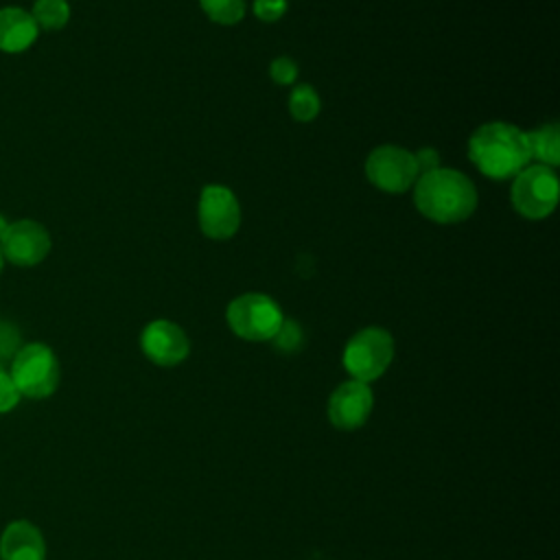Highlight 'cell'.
<instances>
[{"instance_id":"277c9868","label":"cell","mask_w":560,"mask_h":560,"mask_svg":"<svg viewBox=\"0 0 560 560\" xmlns=\"http://www.w3.org/2000/svg\"><path fill=\"white\" fill-rule=\"evenodd\" d=\"M20 396L48 398L59 385V361L46 343H26L18 350L9 370Z\"/></svg>"},{"instance_id":"6da1fadb","label":"cell","mask_w":560,"mask_h":560,"mask_svg":"<svg viewBox=\"0 0 560 560\" xmlns=\"http://www.w3.org/2000/svg\"><path fill=\"white\" fill-rule=\"evenodd\" d=\"M413 203L435 223H459L475 212L477 188L464 173L440 166L416 179Z\"/></svg>"},{"instance_id":"7402d4cb","label":"cell","mask_w":560,"mask_h":560,"mask_svg":"<svg viewBox=\"0 0 560 560\" xmlns=\"http://www.w3.org/2000/svg\"><path fill=\"white\" fill-rule=\"evenodd\" d=\"M254 13L262 22H276L287 13V0H254Z\"/></svg>"},{"instance_id":"5bb4252c","label":"cell","mask_w":560,"mask_h":560,"mask_svg":"<svg viewBox=\"0 0 560 560\" xmlns=\"http://www.w3.org/2000/svg\"><path fill=\"white\" fill-rule=\"evenodd\" d=\"M529 158L538 160L542 166H558L560 162V127L558 125H542L527 133Z\"/></svg>"},{"instance_id":"ffe728a7","label":"cell","mask_w":560,"mask_h":560,"mask_svg":"<svg viewBox=\"0 0 560 560\" xmlns=\"http://www.w3.org/2000/svg\"><path fill=\"white\" fill-rule=\"evenodd\" d=\"M298 63L291 59V57H287V55H282V57H276L273 61H271V66H269V74H271V79H273V83H278V85H289V83H293L295 79H298Z\"/></svg>"},{"instance_id":"d6986e66","label":"cell","mask_w":560,"mask_h":560,"mask_svg":"<svg viewBox=\"0 0 560 560\" xmlns=\"http://www.w3.org/2000/svg\"><path fill=\"white\" fill-rule=\"evenodd\" d=\"M20 348H22V337L18 326L7 319H0V368H4V363H11Z\"/></svg>"},{"instance_id":"2e32d148","label":"cell","mask_w":560,"mask_h":560,"mask_svg":"<svg viewBox=\"0 0 560 560\" xmlns=\"http://www.w3.org/2000/svg\"><path fill=\"white\" fill-rule=\"evenodd\" d=\"M319 107H322L319 94L311 85L302 83V85L293 88V92L289 96V112L295 120H300V122L313 120L319 114Z\"/></svg>"},{"instance_id":"52a82bcc","label":"cell","mask_w":560,"mask_h":560,"mask_svg":"<svg viewBox=\"0 0 560 560\" xmlns=\"http://www.w3.org/2000/svg\"><path fill=\"white\" fill-rule=\"evenodd\" d=\"M365 175L378 190L405 192L418 179V164L411 151L396 144H381L368 155Z\"/></svg>"},{"instance_id":"8992f818","label":"cell","mask_w":560,"mask_h":560,"mask_svg":"<svg viewBox=\"0 0 560 560\" xmlns=\"http://www.w3.org/2000/svg\"><path fill=\"white\" fill-rule=\"evenodd\" d=\"M558 203V175L553 168L536 164L523 168L512 184L514 210L532 221L545 219Z\"/></svg>"},{"instance_id":"cb8c5ba5","label":"cell","mask_w":560,"mask_h":560,"mask_svg":"<svg viewBox=\"0 0 560 560\" xmlns=\"http://www.w3.org/2000/svg\"><path fill=\"white\" fill-rule=\"evenodd\" d=\"M7 228H9V221H7V219H4V217H2V214H0V238H2V236H4V232H7Z\"/></svg>"},{"instance_id":"3957f363","label":"cell","mask_w":560,"mask_h":560,"mask_svg":"<svg viewBox=\"0 0 560 560\" xmlns=\"http://www.w3.org/2000/svg\"><path fill=\"white\" fill-rule=\"evenodd\" d=\"M394 359V339L385 328L368 326L354 332L341 354L343 368L350 378L372 383L381 378Z\"/></svg>"},{"instance_id":"d4e9b609","label":"cell","mask_w":560,"mask_h":560,"mask_svg":"<svg viewBox=\"0 0 560 560\" xmlns=\"http://www.w3.org/2000/svg\"><path fill=\"white\" fill-rule=\"evenodd\" d=\"M2 265H4V256H2V252H0V271H2Z\"/></svg>"},{"instance_id":"e0dca14e","label":"cell","mask_w":560,"mask_h":560,"mask_svg":"<svg viewBox=\"0 0 560 560\" xmlns=\"http://www.w3.org/2000/svg\"><path fill=\"white\" fill-rule=\"evenodd\" d=\"M203 13L217 24H236L243 20L247 2L245 0H199Z\"/></svg>"},{"instance_id":"30bf717a","label":"cell","mask_w":560,"mask_h":560,"mask_svg":"<svg viewBox=\"0 0 560 560\" xmlns=\"http://www.w3.org/2000/svg\"><path fill=\"white\" fill-rule=\"evenodd\" d=\"M0 252L4 260L18 267H33L42 262L50 252L48 230L33 219L13 221L0 238Z\"/></svg>"},{"instance_id":"ba28073f","label":"cell","mask_w":560,"mask_h":560,"mask_svg":"<svg viewBox=\"0 0 560 560\" xmlns=\"http://www.w3.org/2000/svg\"><path fill=\"white\" fill-rule=\"evenodd\" d=\"M199 228L208 238L228 241L241 225V206L234 192L219 184H208L199 195Z\"/></svg>"},{"instance_id":"9c48e42d","label":"cell","mask_w":560,"mask_h":560,"mask_svg":"<svg viewBox=\"0 0 560 560\" xmlns=\"http://www.w3.org/2000/svg\"><path fill=\"white\" fill-rule=\"evenodd\" d=\"M374 409V392L368 383L348 378L330 396L326 405L328 422L339 431L361 429Z\"/></svg>"},{"instance_id":"5b68a950","label":"cell","mask_w":560,"mask_h":560,"mask_svg":"<svg viewBox=\"0 0 560 560\" xmlns=\"http://www.w3.org/2000/svg\"><path fill=\"white\" fill-rule=\"evenodd\" d=\"M230 330L245 341H271L284 315L276 300L265 293H243L228 304Z\"/></svg>"},{"instance_id":"4fadbf2b","label":"cell","mask_w":560,"mask_h":560,"mask_svg":"<svg viewBox=\"0 0 560 560\" xmlns=\"http://www.w3.org/2000/svg\"><path fill=\"white\" fill-rule=\"evenodd\" d=\"M39 28L31 11L22 7L0 9V50L2 52H24L35 44Z\"/></svg>"},{"instance_id":"44dd1931","label":"cell","mask_w":560,"mask_h":560,"mask_svg":"<svg viewBox=\"0 0 560 560\" xmlns=\"http://www.w3.org/2000/svg\"><path fill=\"white\" fill-rule=\"evenodd\" d=\"M20 398L22 396H20L9 370L0 368V413L11 411L20 402Z\"/></svg>"},{"instance_id":"7a4b0ae2","label":"cell","mask_w":560,"mask_h":560,"mask_svg":"<svg viewBox=\"0 0 560 560\" xmlns=\"http://www.w3.org/2000/svg\"><path fill=\"white\" fill-rule=\"evenodd\" d=\"M468 155L492 179L514 177L532 160L527 133L510 122H486L475 129L468 140Z\"/></svg>"},{"instance_id":"603a6c76","label":"cell","mask_w":560,"mask_h":560,"mask_svg":"<svg viewBox=\"0 0 560 560\" xmlns=\"http://www.w3.org/2000/svg\"><path fill=\"white\" fill-rule=\"evenodd\" d=\"M413 158H416V164H418V173H420V175L440 168V155H438V151L431 149V147L420 149L418 153H413Z\"/></svg>"},{"instance_id":"ac0fdd59","label":"cell","mask_w":560,"mask_h":560,"mask_svg":"<svg viewBox=\"0 0 560 560\" xmlns=\"http://www.w3.org/2000/svg\"><path fill=\"white\" fill-rule=\"evenodd\" d=\"M271 343H273V348L278 352H284V354L298 352L304 346V330H302V326L298 322L282 319L280 328L271 337Z\"/></svg>"},{"instance_id":"8fae6325","label":"cell","mask_w":560,"mask_h":560,"mask_svg":"<svg viewBox=\"0 0 560 560\" xmlns=\"http://www.w3.org/2000/svg\"><path fill=\"white\" fill-rule=\"evenodd\" d=\"M140 348L144 357L160 368H175L186 361L190 352L188 335L171 319H153L140 335Z\"/></svg>"},{"instance_id":"7c38bea8","label":"cell","mask_w":560,"mask_h":560,"mask_svg":"<svg viewBox=\"0 0 560 560\" xmlns=\"http://www.w3.org/2000/svg\"><path fill=\"white\" fill-rule=\"evenodd\" d=\"M46 542L31 521H13L0 536V560H44Z\"/></svg>"},{"instance_id":"9a60e30c","label":"cell","mask_w":560,"mask_h":560,"mask_svg":"<svg viewBox=\"0 0 560 560\" xmlns=\"http://www.w3.org/2000/svg\"><path fill=\"white\" fill-rule=\"evenodd\" d=\"M31 15L39 31H59L70 20L68 0H35Z\"/></svg>"}]
</instances>
